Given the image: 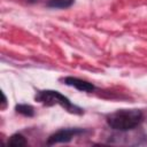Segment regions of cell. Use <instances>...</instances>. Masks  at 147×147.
<instances>
[{
  "label": "cell",
  "mask_w": 147,
  "mask_h": 147,
  "mask_svg": "<svg viewBox=\"0 0 147 147\" xmlns=\"http://www.w3.org/2000/svg\"><path fill=\"white\" fill-rule=\"evenodd\" d=\"M142 121L139 109H118L107 116L108 125L116 131H129L137 127Z\"/></svg>",
  "instance_id": "obj_1"
},
{
  "label": "cell",
  "mask_w": 147,
  "mask_h": 147,
  "mask_svg": "<svg viewBox=\"0 0 147 147\" xmlns=\"http://www.w3.org/2000/svg\"><path fill=\"white\" fill-rule=\"evenodd\" d=\"M36 100L45 106H54L59 105L62 108H64L67 111L75 114V115H82L83 109L76 105H74L67 96L61 94L57 91L54 90H45V91H39L36 95Z\"/></svg>",
  "instance_id": "obj_2"
},
{
  "label": "cell",
  "mask_w": 147,
  "mask_h": 147,
  "mask_svg": "<svg viewBox=\"0 0 147 147\" xmlns=\"http://www.w3.org/2000/svg\"><path fill=\"white\" fill-rule=\"evenodd\" d=\"M85 132L84 129L79 127H68V129H61L49 136L47 140V145H55V144H62V142H69L72 140V138L83 134Z\"/></svg>",
  "instance_id": "obj_3"
},
{
  "label": "cell",
  "mask_w": 147,
  "mask_h": 147,
  "mask_svg": "<svg viewBox=\"0 0 147 147\" xmlns=\"http://www.w3.org/2000/svg\"><path fill=\"white\" fill-rule=\"evenodd\" d=\"M63 82H64V84H67L69 86H72L75 88H77L78 91L93 92L95 90V86L92 83L83 80V79H79V78H76V77H65L63 79Z\"/></svg>",
  "instance_id": "obj_4"
},
{
  "label": "cell",
  "mask_w": 147,
  "mask_h": 147,
  "mask_svg": "<svg viewBox=\"0 0 147 147\" xmlns=\"http://www.w3.org/2000/svg\"><path fill=\"white\" fill-rule=\"evenodd\" d=\"M7 145L8 146H11V147H21V146H26L28 142H26L25 138L21 133H15V134H13L8 139Z\"/></svg>",
  "instance_id": "obj_5"
},
{
  "label": "cell",
  "mask_w": 147,
  "mask_h": 147,
  "mask_svg": "<svg viewBox=\"0 0 147 147\" xmlns=\"http://www.w3.org/2000/svg\"><path fill=\"white\" fill-rule=\"evenodd\" d=\"M15 110H16V113H18V114H21L23 116H26V117H32L34 115L33 107L30 106V105H25V103L16 105Z\"/></svg>",
  "instance_id": "obj_6"
},
{
  "label": "cell",
  "mask_w": 147,
  "mask_h": 147,
  "mask_svg": "<svg viewBox=\"0 0 147 147\" xmlns=\"http://www.w3.org/2000/svg\"><path fill=\"white\" fill-rule=\"evenodd\" d=\"M75 0H49L47 6L51 8H69Z\"/></svg>",
  "instance_id": "obj_7"
},
{
  "label": "cell",
  "mask_w": 147,
  "mask_h": 147,
  "mask_svg": "<svg viewBox=\"0 0 147 147\" xmlns=\"http://www.w3.org/2000/svg\"><path fill=\"white\" fill-rule=\"evenodd\" d=\"M28 1H29V2H36L37 0H28Z\"/></svg>",
  "instance_id": "obj_8"
}]
</instances>
